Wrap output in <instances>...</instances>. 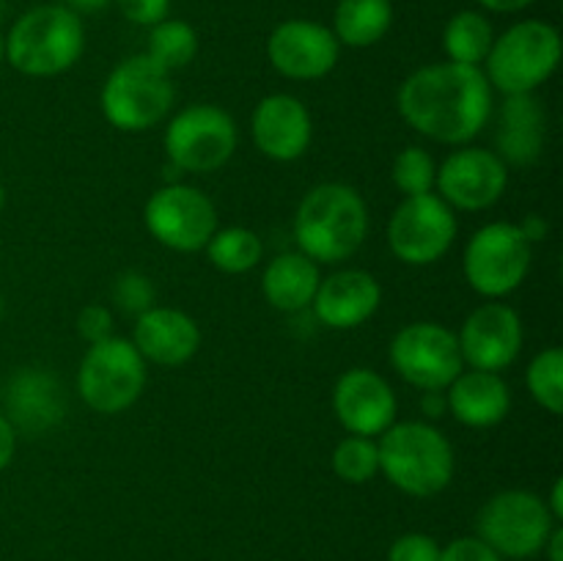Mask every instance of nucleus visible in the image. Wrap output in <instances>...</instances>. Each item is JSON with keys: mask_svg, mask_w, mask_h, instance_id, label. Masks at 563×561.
<instances>
[{"mask_svg": "<svg viewBox=\"0 0 563 561\" xmlns=\"http://www.w3.org/2000/svg\"><path fill=\"white\" fill-rule=\"evenodd\" d=\"M396 108L423 138L467 146L493 119L495 91L482 66L440 61L421 66L401 82Z\"/></svg>", "mask_w": 563, "mask_h": 561, "instance_id": "obj_1", "label": "nucleus"}, {"mask_svg": "<svg viewBox=\"0 0 563 561\" xmlns=\"http://www.w3.org/2000/svg\"><path fill=\"white\" fill-rule=\"evenodd\" d=\"M368 237V207L355 187L324 182L302 196L295 215V242L317 264H341Z\"/></svg>", "mask_w": 563, "mask_h": 561, "instance_id": "obj_2", "label": "nucleus"}, {"mask_svg": "<svg viewBox=\"0 0 563 561\" xmlns=\"http://www.w3.org/2000/svg\"><path fill=\"white\" fill-rule=\"evenodd\" d=\"M379 473L412 498H432L454 479V446L429 421L390 424L377 440Z\"/></svg>", "mask_w": 563, "mask_h": 561, "instance_id": "obj_3", "label": "nucleus"}, {"mask_svg": "<svg viewBox=\"0 0 563 561\" xmlns=\"http://www.w3.org/2000/svg\"><path fill=\"white\" fill-rule=\"evenodd\" d=\"M86 28L66 6H36L11 25L5 61L25 77H55L80 61Z\"/></svg>", "mask_w": 563, "mask_h": 561, "instance_id": "obj_4", "label": "nucleus"}, {"mask_svg": "<svg viewBox=\"0 0 563 561\" xmlns=\"http://www.w3.org/2000/svg\"><path fill=\"white\" fill-rule=\"evenodd\" d=\"M561 64V33L544 20H522L495 36L484 61L493 91L504 97L533 94L555 75Z\"/></svg>", "mask_w": 563, "mask_h": 561, "instance_id": "obj_5", "label": "nucleus"}, {"mask_svg": "<svg viewBox=\"0 0 563 561\" xmlns=\"http://www.w3.org/2000/svg\"><path fill=\"white\" fill-rule=\"evenodd\" d=\"M170 72L154 64L146 53L121 61L104 80L99 105L110 127L121 132H146L168 119L174 108Z\"/></svg>", "mask_w": 563, "mask_h": 561, "instance_id": "obj_6", "label": "nucleus"}, {"mask_svg": "<svg viewBox=\"0 0 563 561\" xmlns=\"http://www.w3.org/2000/svg\"><path fill=\"white\" fill-rule=\"evenodd\" d=\"M146 388V361L130 339H110L88 344L77 372V391L91 410L119 416L141 399Z\"/></svg>", "mask_w": 563, "mask_h": 561, "instance_id": "obj_7", "label": "nucleus"}, {"mask_svg": "<svg viewBox=\"0 0 563 561\" xmlns=\"http://www.w3.org/2000/svg\"><path fill=\"white\" fill-rule=\"evenodd\" d=\"M533 262V245L522 237L520 226L487 223L467 240L462 253V273L467 286L487 300H500L520 289Z\"/></svg>", "mask_w": 563, "mask_h": 561, "instance_id": "obj_8", "label": "nucleus"}, {"mask_svg": "<svg viewBox=\"0 0 563 561\" xmlns=\"http://www.w3.org/2000/svg\"><path fill=\"white\" fill-rule=\"evenodd\" d=\"M234 119L218 105L198 102L179 110L165 127V154L181 174H212L220 170L236 152Z\"/></svg>", "mask_w": 563, "mask_h": 561, "instance_id": "obj_9", "label": "nucleus"}, {"mask_svg": "<svg viewBox=\"0 0 563 561\" xmlns=\"http://www.w3.org/2000/svg\"><path fill=\"white\" fill-rule=\"evenodd\" d=\"M559 526L544 498L531 490H504L482 506L478 539L506 559H531L542 553L550 531Z\"/></svg>", "mask_w": 563, "mask_h": 561, "instance_id": "obj_10", "label": "nucleus"}, {"mask_svg": "<svg viewBox=\"0 0 563 561\" xmlns=\"http://www.w3.org/2000/svg\"><path fill=\"white\" fill-rule=\"evenodd\" d=\"M390 366L418 391H445L465 372L454 330L440 322H410L388 346Z\"/></svg>", "mask_w": 563, "mask_h": 561, "instance_id": "obj_11", "label": "nucleus"}, {"mask_svg": "<svg viewBox=\"0 0 563 561\" xmlns=\"http://www.w3.org/2000/svg\"><path fill=\"white\" fill-rule=\"evenodd\" d=\"M143 223L163 248L176 253H196L203 251L209 237L218 231V209L212 198L198 187L168 182L146 201Z\"/></svg>", "mask_w": 563, "mask_h": 561, "instance_id": "obj_12", "label": "nucleus"}, {"mask_svg": "<svg viewBox=\"0 0 563 561\" xmlns=\"http://www.w3.org/2000/svg\"><path fill=\"white\" fill-rule=\"evenodd\" d=\"M456 215L434 193L410 196L396 207L388 223V245L399 262L429 267L451 251L456 240Z\"/></svg>", "mask_w": 563, "mask_h": 561, "instance_id": "obj_13", "label": "nucleus"}, {"mask_svg": "<svg viewBox=\"0 0 563 561\" xmlns=\"http://www.w3.org/2000/svg\"><path fill=\"white\" fill-rule=\"evenodd\" d=\"M509 165L493 148L460 146L438 165V196L460 212H482L504 198Z\"/></svg>", "mask_w": 563, "mask_h": 561, "instance_id": "obj_14", "label": "nucleus"}, {"mask_svg": "<svg viewBox=\"0 0 563 561\" xmlns=\"http://www.w3.org/2000/svg\"><path fill=\"white\" fill-rule=\"evenodd\" d=\"M522 319L506 302H484L467 314L456 341H460L462 361L471 369L500 374L520 358L522 350Z\"/></svg>", "mask_w": 563, "mask_h": 561, "instance_id": "obj_15", "label": "nucleus"}, {"mask_svg": "<svg viewBox=\"0 0 563 561\" xmlns=\"http://www.w3.org/2000/svg\"><path fill=\"white\" fill-rule=\"evenodd\" d=\"M339 55L333 31L313 20L280 22L267 38L269 66L289 80H322L335 69Z\"/></svg>", "mask_w": 563, "mask_h": 561, "instance_id": "obj_16", "label": "nucleus"}, {"mask_svg": "<svg viewBox=\"0 0 563 561\" xmlns=\"http://www.w3.org/2000/svg\"><path fill=\"white\" fill-rule=\"evenodd\" d=\"M394 388L379 372L366 366L346 369L333 385V413L350 435L379 438L390 424H396Z\"/></svg>", "mask_w": 563, "mask_h": 561, "instance_id": "obj_17", "label": "nucleus"}, {"mask_svg": "<svg viewBox=\"0 0 563 561\" xmlns=\"http://www.w3.org/2000/svg\"><path fill=\"white\" fill-rule=\"evenodd\" d=\"M3 416L22 435H47L66 416V394L60 380L47 369H16L3 385Z\"/></svg>", "mask_w": 563, "mask_h": 561, "instance_id": "obj_18", "label": "nucleus"}, {"mask_svg": "<svg viewBox=\"0 0 563 561\" xmlns=\"http://www.w3.org/2000/svg\"><path fill=\"white\" fill-rule=\"evenodd\" d=\"M251 135L264 157L275 163H295L311 146V113L295 94H269L253 110Z\"/></svg>", "mask_w": 563, "mask_h": 561, "instance_id": "obj_19", "label": "nucleus"}, {"mask_svg": "<svg viewBox=\"0 0 563 561\" xmlns=\"http://www.w3.org/2000/svg\"><path fill=\"white\" fill-rule=\"evenodd\" d=\"M383 302V286L366 270H339L319 280L313 295V314L330 330H355L377 314Z\"/></svg>", "mask_w": 563, "mask_h": 561, "instance_id": "obj_20", "label": "nucleus"}, {"mask_svg": "<svg viewBox=\"0 0 563 561\" xmlns=\"http://www.w3.org/2000/svg\"><path fill=\"white\" fill-rule=\"evenodd\" d=\"M130 341L141 352L143 361L174 369L196 355L201 346V330L196 319L181 308L152 306L141 317H135Z\"/></svg>", "mask_w": 563, "mask_h": 561, "instance_id": "obj_21", "label": "nucleus"}, {"mask_svg": "<svg viewBox=\"0 0 563 561\" xmlns=\"http://www.w3.org/2000/svg\"><path fill=\"white\" fill-rule=\"evenodd\" d=\"M500 130L495 135L498 157L506 165L528 168L537 163L548 143V110L537 94H511L500 105Z\"/></svg>", "mask_w": 563, "mask_h": 561, "instance_id": "obj_22", "label": "nucleus"}, {"mask_svg": "<svg viewBox=\"0 0 563 561\" xmlns=\"http://www.w3.org/2000/svg\"><path fill=\"white\" fill-rule=\"evenodd\" d=\"M449 413L460 424L471 429H489L504 421L511 410V391L506 380L495 372H471L456 374L454 383L445 388Z\"/></svg>", "mask_w": 563, "mask_h": 561, "instance_id": "obj_23", "label": "nucleus"}, {"mask_svg": "<svg viewBox=\"0 0 563 561\" xmlns=\"http://www.w3.org/2000/svg\"><path fill=\"white\" fill-rule=\"evenodd\" d=\"M319 264L306 253H280L264 267L262 292L264 300L284 314H297L311 308L313 295L319 289Z\"/></svg>", "mask_w": 563, "mask_h": 561, "instance_id": "obj_24", "label": "nucleus"}, {"mask_svg": "<svg viewBox=\"0 0 563 561\" xmlns=\"http://www.w3.org/2000/svg\"><path fill=\"white\" fill-rule=\"evenodd\" d=\"M394 25L390 0H339L333 11V36L344 47H374Z\"/></svg>", "mask_w": 563, "mask_h": 561, "instance_id": "obj_25", "label": "nucleus"}, {"mask_svg": "<svg viewBox=\"0 0 563 561\" xmlns=\"http://www.w3.org/2000/svg\"><path fill=\"white\" fill-rule=\"evenodd\" d=\"M495 42V28L482 11L465 9L445 22L443 50L449 61L465 66H482Z\"/></svg>", "mask_w": 563, "mask_h": 561, "instance_id": "obj_26", "label": "nucleus"}, {"mask_svg": "<svg viewBox=\"0 0 563 561\" xmlns=\"http://www.w3.org/2000/svg\"><path fill=\"white\" fill-rule=\"evenodd\" d=\"M207 256L212 267L220 273L242 275L251 273L258 262L264 258V245L258 240L256 231L245 229V226H229V229H218L207 242Z\"/></svg>", "mask_w": 563, "mask_h": 561, "instance_id": "obj_27", "label": "nucleus"}, {"mask_svg": "<svg viewBox=\"0 0 563 561\" xmlns=\"http://www.w3.org/2000/svg\"><path fill=\"white\" fill-rule=\"evenodd\" d=\"M148 58L165 72L185 69L192 58L198 55V33L190 22L170 20L165 16L163 22L148 31Z\"/></svg>", "mask_w": 563, "mask_h": 561, "instance_id": "obj_28", "label": "nucleus"}, {"mask_svg": "<svg viewBox=\"0 0 563 561\" xmlns=\"http://www.w3.org/2000/svg\"><path fill=\"white\" fill-rule=\"evenodd\" d=\"M526 385L531 399L542 410L561 416L563 410V352L561 346H548L537 352L533 361L528 363Z\"/></svg>", "mask_w": 563, "mask_h": 561, "instance_id": "obj_29", "label": "nucleus"}, {"mask_svg": "<svg viewBox=\"0 0 563 561\" xmlns=\"http://www.w3.org/2000/svg\"><path fill=\"white\" fill-rule=\"evenodd\" d=\"M333 473L346 484H366L379 473V449L374 438L346 435L333 449Z\"/></svg>", "mask_w": 563, "mask_h": 561, "instance_id": "obj_30", "label": "nucleus"}, {"mask_svg": "<svg viewBox=\"0 0 563 561\" xmlns=\"http://www.w3.org/2000/svg\"><path fill=\"white\" fill-rule=\"evenodd\" d=\"M394 176L396 190L405 198L410 196H423V193L434 190V179H438V160L432 157V152H427L423 146H405L394 160Z\"/></svg>", "mask_w": 563, "mask_h": 561, "instance_id": "obj_31", "label": "nucleus"}, {"mask_svg": "<svg viewBox=\"0 0 563 561\" xmlns=\"http://www.w3.org/2000/svg\"><path fill=\"white\" fill-rule=\"evenodd\" d=\"M113 302L121 311L141 317L143 311H148L157 302V289H154L148 275L137 273V270H126L113 280Z\"/></svg>", "mask_w": 563, "mask_h": 561, "instance_id": "obj_32", "label": "nucleus"}, {"mask_svg": "<svg viewBox=\"0 0 563 561\" xmlns=\"http://www.w3.org/2000/svg\"><path fill=\"white\" fill-rule=\"evenodd\" d=\"M440 544L429 534H401L388 550V561H440Z\"/></svg>", "mask_w": 563, "mask_h": 561, "instance_id": "obj_33", "label": "nucleus"}, {"mask_svg": "<svg viewBox=\"0 0 563 561\" xmlns=\"http://www.w3.org/2000/svg\"><path fill=\"white\" fill-rule=\"evenodd\" d=\"M77 333H80L88 344L110 339V336H113V314H110V308L99 306V302H91V306L82 308V311L77 314Z\"/></svg>", "mask_w": 563, "mask_h": 561, "instance_id": "obj_34", "label": "nucleus"}, {"mask_svg": "<svg viewBox=\"0 0 563 561\" xmlns=\"http://www.w3.org/2000/svg\"><path fill=\"white\" fill-rule=\"evenodd\" d=\"M121 14L141 28H154L163 22L170 11V0H113Z\"/></svg>", "mask_w": 563, "mask_h": 561, "instance_id": "obj_35", "label": "nucleus"}, {"mask_svg": "<svg viewBox=\"0 0 563 561\" xmlns=\"http://www.w3.org/2000/svg\"><path fill=\"white\" fill-rule=\"evenodd\" d=\"M440 561H504V556L495 553L484 539L460 537L440 550Z\"/></svg>", "mask_w": 563, "mask_h": 561, "instance_id": "obj_36", "label": "nucleus"}, {"mask_svg": "<svg viewBox=\"0 0 563 561\" xmlns=\"http://www.w3.org/2000/svg\"><path fill=\"white\" fill-rule=\"evenodd\" d=\"M14 451H16V429L11 427L9 418L0 413V471H5V468L11 465Z\"/></svg>", "mask_w": 563, "mask_h": 561, "instance_id": "obj_37", "label": "nucleus"}, {"mask_svg": "<svg viewBox=\"0 0 563 561\" xmlns=\"http://www.w3.org/2000/svg\"><path fill=\"white\" fill-rule=\"evenodd\" d=\"M421 413L432 421L443 418L449 413V399H445V391H421Z\"/></svg>", "mask_w": 563, "mask_h": 561, "instance_id": "obj_38", "label": "nucleus"}, {"mask_svg": "<svg viewBox=\"0 0 563 561\" xmlns=\"http://www.w3.org/2000/svg\"><path fill=\"white\" fill-rule=\"evenodd\" d=\"M520 226V231H522V237H526L528 242H544L548 240V231H550V226H548V220L542 218V215H537V212H531V215H526V218H522V223H517Z\"/></svg>", "mask_w": 563, "mask_h": 561, "instance_id": "obj_39", "label": "nucleus"}, {"mask_svg": "<svg viewBox=\"0 0 563 561\" xmlns=\"http://www.w3.org/2000/svg\"><path fill=\"white\" fill-rule=\"evenodd\" d=\"M482 9L495 11V14H517V11L528 9L533 0H476Z\"/></svg>", "mask_w": 563, "mask_h": 561, "instance_id": "obj_40", "label": "nucleus"}, {"mask_svg": "<svg viewBox=\"0 0 563 561\" xmlns=\"http://www.w3.org/2000/svg\"><path fill=\"white\" fill-rule=\"evenodd\" d=\"M542 553H548V561H563V528L555 526L544 542Z\"/></svg>", "mask_w": 563, "mask_h": 561, "instance_id": "obj_41", "label": "nucleus"}, {"mask_svg": "<svg viewBox=\"0 0 563 561\" xmlns=\"http://www.w3.org/2000/svg\"><path fill=\"white\" fill-rule=\"evenodd\" d=\"M550 509V515L555 517V520H561L563 517V479H555L553 482V490H550V501H544Z\"/></svg>", "mask_w": 563, "mask_h": 561, "instance_id": "obj_42", "label": "nucleus"}, {"mask_svg": "<svg viewBox=\"0 0 563 561\" xmlns=\"http://www.w3.org/2000/svg\"><path fill=\"white\" fill-rule=\"evenodd\" d=\"M66 9H71L75 14H88V11H99L104 9L108 3H113V0H64Z\"/></svg>", "mask_w": 563, "mask_h": 561, "instance_id": "obj_43", "label": "nucleus"}, {"mask_svg": "<svg viewBox=\"0 0 563 561\" xmlns=\"http://www.w3.org/2000/svg\"><path fill=\"white\" fill-rule=\"evenodd\" d=\"M3 61H5V36L0 33V64H3Z\"/></svg>", "mask_w": 563, "mask_h": 561, "instance_id": "obj_44", "label": "nucleus"}, {"mask_svg": "<svg viewBox=\"0 0 563 561\" xmlns=\"http://www.w3.org/2000/svg\"><path fill=\"white\" fill-rule=\"evenodd\" d=\"M3 207H5V187L0 185V212H3Z\"/></svg>", "mask_w": 563, "mask_h": 561, "instance_id": "obj_45", "label": "nucleus"}, {"mask_svg": "<svg viewBox=\"0 0 563 561\" xmlns=\"http://www.w3.org/2000/svg\"><path fill=\"white\" fill-rule=\"evenodd\" d=\"M3 11H5V6H3V0H0V20H3Z\"/></svg>", "mask_w": 563, "mask_h": 561, "instance_id": "obj_46", "label": "nucleus"}, {"mask_svg": "<svg viewBox=\"0 0 563 561\" xmlns=\"http://www.w3.org/2000/svg\"><path fill=\"white\" fill-rule=\"evenodd\" d=\"M0 314H3V297H0Z\"/></svg>", "mask_w": 563, "mask_h": 561, "instance_id": "obj_47", "label": "nucleus"}]
</instances>
